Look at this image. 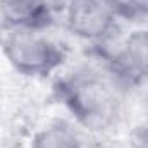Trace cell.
<instances>
[{
	"mask_svg": "<svg viewBox=\"0 0 148 148\" xmlns=\"http://www.w3.org/2000/svg\"><path fill=\"white\" fill-rule=\"evenodd\" d=\"M138 145L140 148H148V127H145L140 134V140H138Z\"/></svg>",
	"mask_w": 148,
	"mask_h": 148,
	"instance_id": "8992f818",
	"label": "cell"
},
{
	"mask_svg": "<svg viewBox=\"0 0 148 148\" xmlns=\"http://www.w3.org/2000/svg\"><path fill=\"white\" fill-rule=\"evenodd\" d=\"M9 57L24 71H48L60 60V53L47 41L21 33L10 38L7 45Z\"/></svg>",
	"mask_w": 148,
	"mask_h": 148,
	"instance_id": "6da1fadb",
	"label": "cell"
},
{
	"mask_svg": "<svg viewBox=\"0 0 148 148\" xmlns=\"http://www.w3.org/2000/svg\"><path fill=\"white\" fill-rule=\"evenodd\" d=\"M71 23L84 36L103 33L110 23L107 0H71Z\"/></svg>",
	"mask_w": 148,
	"mask_h": 148,
	"instance_id": "7a4b0ae2",
	"label": "cell"
},
{
	"mask_svg": "<svg viewBox=\"0 0 148 148\" xmlns=\"http://www.w3.org/2000/svg\"><path fill=\"white\" fill-rule=\"evenodd\" d=\"M3 14L23 26H40L48 19L47 0H2Z\"/></svg>",
	"mask_w": 148,
	"mask_h": 148,
	"instance_id": "3957f363",
	"label": "cell"
},
{
	"mask_svg": "<svg viewBox=\"0 0 148 148\" xmlns=\"http://www.w3.org/2000/svg\"><path fill=\"white\" fill-rule=\"evenodd\" d=\"M36 148H77V145L76 140L66 131L50 129L38 138Z\"/></svg>",
	"mask_w": 148,
	"mask_h": 148,
	"instance_id": "5b68a950",
	"label": "cell"
},
{
	"mask_svg": "<svg viewBox=\"0 0 148 148\" xmlns=\"http://www.w3.org/2000/svg\"><path fill=\"white\" fill-rule=\"evenodd\" d=\"M127 57L143 74H148V31L136 33L127 41Z\"/></svg>",
	"mask_w": 148,
	"mask_h": 148,
	"instance_id": "277c9868",
	"label": "cell"
}]
</instances>
